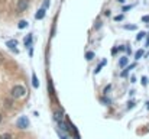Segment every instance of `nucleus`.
I'll return each mask as SVG.
<instances>
[{"mask_svg": "<svg viewBox=\"0 0 149 139\" xmlns=\"http://www.w3.org/2000/svg\"><path fill=\"white\" fill-rule=\"evenodd\" d=\"M127 64H129V58H127V55L122 57V58H120V61H119V67L125 68V67H127Z\"/></svg>", "mask_w": 149, "mask_h": 139, "instance_id": "8", "label": "nucleus"}, {"mask_svg": "<svg viewBox=\"0 0 149 139\" xmlns=\"http://www.w3.org/2000/svg\"><path fill=\"white\" fill-rule=\"evenodd\" d=\"M56 133H58V136H59L61 139H68V136H67V135H64V133H62V131H59V129H56Z\"/></svg>", "mask_w": 149, "mask_h": 139, "instance_id": "19", "label": "nucleus"}, {"mask_svg": "<svg viewBox=\"0 0 149 139\" xmlns=\"http://www.w3.org/2000/svg\"><path fill=\"white\" fill-rule=\"evenodd\" d=\"M26 87L25 86H22V84H16V86H13L12 87V90H10V96H12V98H23L25 96H26Z\"/></svg>", "mask_w": 149, "mask_h": 139, "instance_id": "1", "label": "nucleus"}, {"mask_svg": "<svg viewBox=\"0 0 149 139\" xmlns=\"http://www.w3.org/2000/svg\"><path fill=\"white\" fill-rule=\"evenodd\" d=\"M120 77H122V78H126V77H129V70H127V67H125V70L120 73Z\"/></svg>", "mask_w": 149, "mask_h": 139, "instance_id": "14", "label": "nucleus"}, {"mask_svg": "<svg viewBox=\"0 0 149 139\" xmlns=\"http://www.w3.org/2000/svg\"><path fill=\"white\" fill-rule=\"evenodd\" d=\"M117 48H119V52H120V51H125V49H126V46H125V45H120V46H117Z\"/></svg>", "mask_w": 149, "mask_h": 139, "instance_id": "29", "label": "nucleus"}, {"mask_svg": "<svg viewBox=\"0 0 149 139\" xmlns=\"http://www.w3.org/2000/svg\"><path fill=\"white\" fill-rule=\"evenodd\" d=\"M100 100H101V103H104V104H110V103H111V100H110L107 96H103Z\"/></svg>", "mask_w": 149, "mask_h": 139, "instance_id": "16", "label": "nucleus"}, {"mask_svg": "<svg viewBox=\"0 0 149 139\" xmlns=\"http://www.w3.org/2000/svg\"><path fill=\"white\" fill-rule=\"evenodd\" d=\"M32 34H29V35H26L25 36V39H23V45H25V48H29V46H32Z\"/></svg>", "mask_w": 149, "mask_h": 139, "instance_id": "6", "label": "nucleus"}, {"mask_svg": "<svg viewBox=\"0 0 149 139\" xmlns=\"http://www.w3.org/2000/svg\"><path fill=\"white\" fill-rule=\"evenodd\" d=\"M28 49H29V57L32 58V57H33V48H32V46H29Z\"/></svg>", "mask_w": 149, "mask_h": 139, "instance_id": "27", "label": "nucleus"}, {"mask_svg": "<svg viewBox=\"0 0 149 139\" xmlns=\"http://www.w3.org/2000/svg\"><path fill=\"white\" fill-rule=\"evenodd\" d=\"M123 17H125L123 15H117V16L114 17V20H116V22H120V20H123Z\"/></svg>", "mask_w": 149, "mask_h": 139, "instance_id": "22", "label": "nucleus"}, {"mask_svg": "<svg viewBox=\"0 0 149 139\" xmlns=\"http://www.w3.org/2000/svg\"><path fill=\"white\" fill-rule=\"evenodd\" d=\"M141 81H142V86H146V84H148V78H146V77H142Z\"/></svg>", "mask_w": 149, "mask_h": 139, "instance_id": "26", "label": "nucleus"}, {"mask_svg": "<svg viewBox=\"0 0 149 139\" xmlns=\"http://www.w3.org/2000/svg\"><path fill=\"white\" fill-rule=\"evenodd\" d=\"M132 7H133V4H127V6H123V7H122V12L125 13V12H127V10H130Z\"/></svg>", "mask_w": 149, "mask_h": 139, "instance_id": "20", "label": "nucleus"}, {"mask_svg": "<svg viewBox=\"0 0 149 139\" xmlns=\"http://www.w3.org/2000/svg\"><path fill=\"white\" fill-rule=\"evenodd\" d=\"M135 104H136V103H135V101H133V100H130V101H129V103H127V110H130V109H132V107H133V106H135Z\"/></svg>", "mask_w": 149, "mask_h": 139, "instance_id": "21", "label": "nucleus"}, {"mask_svg": "<svg viewBox=\"0 0 149 139\" xmlns=\"http://www.w3.org/2000/svg\"><path fill=\"white\" fill-rule=\"evenodd\" d=\"M32 86H33V89H39V80H38V75L35 71L32 73Z\"/></svg>", "mask_w": 149, "mask_h": 139, "instance_id": "7", "label": "nucleus"}, {"mask_svg": "<svg viewBox=\"0 0 149 139\" xmlns=\"http://www.w3.org/2000/svg\"><path fill=\"white\" fill-rule=\"evenodd\" d=\"M135 67H136V62H135V64H130V65H127V70L130 71V70H133Z\"/></svg>", "mask_w": 149, "mask_h": 139, "instance_id": "28", "label": "nucleus"}, {"mask_svg": "<svg viewBox=\"0 0 149 139\" xmlns=\"http://www.w3.org/2000/svg\"><path fill=\"white\" fill-rule=\"evenodd\" d=\"M146 109H148V110H149V100H148V101H146Z\"/></svg>", "mask_w": 149, "mask_h": 139, "instance_id": "34", "label": "nucleus"}, {"mask_svg": "<svg viewBox=\"0 0 149 139\" xmlns=\"http://www.w3.org/2000/svg\"><path fill=\"white\" fill-rule=\"evenodd\" d=\"M142 22H145V23H149V15H145V16H142Z\"/></svg>", "mask_w": 149, "mask_h": 139, "instance_id": "24", "label": "nucleus"}, {"mask_svg": "<svg viewBox=\"0 0 149 139\" xmlns=\"http://www.w3.org/2000/svg\"><path fill=\"white\" fill-rule=\"evenodd\" d=\"M49 0H44V6H42V7H44V9H48V7H49Z\"/></svg>", "mask_w": 149, "mask_h": 139, "instance_id": "25", "label": "nucleus"}, {"mask_svg": "<svg viewBox=\"0 0 149 139\" xmlns=\"http://www.w3.org/2000/svg\"><path fill=\"white\" fill-rule=\"evenodd\" d=\"M119 3H126V0H117Z\"/></svg>", "mask_w": 149, "mask_h": 139, "instance_id": "33", "label": "nucleus"}, {"mask_svg": "<svg viewBox=\"0 0 149 139\" xmlns=\"http://www.w3.org/2000/svg\"><path fill=\"white\" fill-rule=\"evenodd\" d=\"M130 52H132V51H130V48H129V46H126V54H127V55H129V54H130Z\"/></svg>", "mask_w": 149, "mask_h": 139, "instance_id": "31", "label": "nucleus"}, {"mask_svg": "<svg viewBox=\"0 0 149 139\" xmlns=\"http://www.w3.org/2000/svg\"><path fill=\"white\" fill-rule=\"evenodd\" d=\"M94 55H96V54H94L93 51H88V52H86V59H87V61H91V59H94Z\"/></svg>", "mask_w": 149, "mask_h": 139, "instance_id": "12", "label": "nucleus"}, {"mask_svg": "<svg viewBox=\"0 0 149 139\" xmlns=\"http://www.w3.org/2000/svg\"><path fill=\"white\" fill-rule=\"evenodd\" d=\"M145 36H146V32H145V31H141V32L138 34V36H136V41H142Z\"/></svg>", "mask_w": 149, "mask_h": 139, "instance_id": "13", "label": "nucleus"}, {"mask_svg": "<svg viewBox=\"0 0 149 139\" xmlns=\"http://www.w3.org/2000/svg\"><path fill=\"white\" fill-rule=\"evenodd\" d=\"M143 55H145V52H143V49H138V51L135 52V58H136V59H141V58H142Z\"/></svg>", "mask_w": 149, "mask_h": 139, "instance_id": "11", "label": "nucleus"}, {"mask_svg": "<svg viewBox=\"0 0 149 139\" xmlns=\"http://www.w3.org/2000/svg\"><path fill=\"white\" fill-rule=\"evenodd\" d=\"M29 7V0H17V4H16V10L23 13L26 9Z\"/></svg>", "mask_w": 149, "mask_h": 139, "instance_id": "3", "label": "nucleus"}, {"mask_svg": "<svg viewBox=\"0 0 149 139\" xmlns=\"http://www.w3.org/2000/svg\"><path fill=\"white\" fill-rule=\"evenodd\" d=\"M106 64H107V59H103V61L100 62L99 65L96 67V70H94V74H96V75L99 74V73L101 71V70H103V67H106Z\"/></svg>", "mask_w": 149, "mask_h": 139, "instance_id": "9", "label": "nucleus"}, {"mask_svg": "<svg viewBox=\"0 0 149 139\" xmlns=\"http://www.w3.org/2000/svg\"><path fill=\"white\" fill-rule=\"evenodd\" d=\"M110 52H111V55H116V54L119 52V48H117V46H114V48H111V51H110Z\"/></svg>", "mask_w": 149, "mask_h": 139, "instance_id": "23", "label": "nucleus"}, {"mask_svg": "<svg viewBox=\"0 0 149 139\" xmlns=\"http://www.w3.org/2000/svg\"><path fill=\"white\" fill-rule=\"evenodd\" d=\"M111 87H113V86H111V84H107V86H106V87H104V90H103V94H104V96H106V94H107V93L110 92V90H111Z\"/></svg>", "mask_w": 149, "mask_h": 139, "instance_id": "17", "label": "nucleus"}, {"mask_svg": "<svg viewBox=\"0 0 149 139\" xmlns=\"http://www.w3.org/2000/svg\"><path fill=\"white\" fill-rule=\"evenodd\" d=\"M123 28H125L126 31H136V28H138V26H136V25H125Z\"/></svg>", "mask_w": 149, "mask_h": 139, "instance_id": "15", "label": "nucleus"}, {"mask_svg": "<svg viewBox=\"0 0 149 139\" xmlns=\"http://www.w3.org/2000/svg\"><path fill=\"white\" fill-rule=\"evenodd\" d=\"M130 83H136V77H135V75L130 77Z\"/></svg>", "mask_w": 149, "mask_h": 139, "instance_id": "30", "label": "nucleus"}, {"mask_svg": "<svg viewBox=\"0 0 149 139\" xmlns=\"http://www.w3.org/2000/svg\"><path fill=\"white\" fill-rule=\"evenodd\" d=\"M45 15H47V9L41 7V9L35 13V19H36V20H42V19L45 17Z\"/></svg>", "mask_w": 149, "mask_h": 139, "instance_id": "5", "label": "nucleus"}, {"mask_svg": "<svg viewBox=\"0 0 149 139\" xmlns=\"http://www.w3.org/2000/svg\"><path fill=\"white\" fill-rule=\"evenodd\" d=\"M29 125H31V122H29V119H28V116H20L17 120H16V128L17 129H28L29 128Z\"/></svg>", "mask_w": 149, "mask_h": 139, "instance_id": "2", "label": "nucleus"}, {"mask_svg": "<svg viewBox=\"0 0 149 139\" xmlns=\"http://www.w3.org/2000/svg\"><path fill=\"white\" fill-rule=\"evenodd\" d=\"M1 120H3V116H1V113H0V123H1Z\"/></svg>", "mask_w": 149, "mask_h": 139, "instance_id": "35", "label": "nucleus"}, {"mask_svg": "<svg viewBox=\"0 0 149 139\" xmlns=\"http://www.w3.org/2000/svg\"><path fill=\"white\" fill-rule=\"evenodd\" d=\"M28 25H29V23H28L26 20H20V22L17 23V28H19V29H26Z\"/></svg>", "mask_w": 149, "mask_h": 139, "instance_id": "10", "label": "nucleus"}, {"mask_svg": "<svg viewBox=\"0 0 149 139\" xmlns=\"http://www.w3.org/2000/svg\"><path fill=\"white\" fill-rule=\"evenodd\" d=\"M6 46H7L9 49H12L13 54H19V49L16 48V46H17V41H16V39H9V41H6Z\"/></svg>", "mask_w": 149, "mask_h": 139, "instance_id": "4", "label": "nucleus"}, {"mask_svg": "<svg viewBox=\"0 0 149 139\" xmlns=\"http://www.w3.org/2000/svg\"><path fill=\"white\" fill-rule=\"evenodd\" d=\"M0 139H13V136L10 133H1L0 135Z\"/></svg>", "mask_w": 149, "mask_h": 139, "instance_id": "18", "label": "nucleus"}, {"mask_svg": "<svg viewBox=\"0 0 149 139\" xmlns=\"http://www.w3.org/2000/svg\"><path fill=\"white\" fill-rule=\"evenodd\" d=\"M146 46H149V34H148V39H146Z\"/></svg>", "mask_w": 149, "mask_h": 139, "instance_id": "32", "label": "nucleus"}]
</instances>
